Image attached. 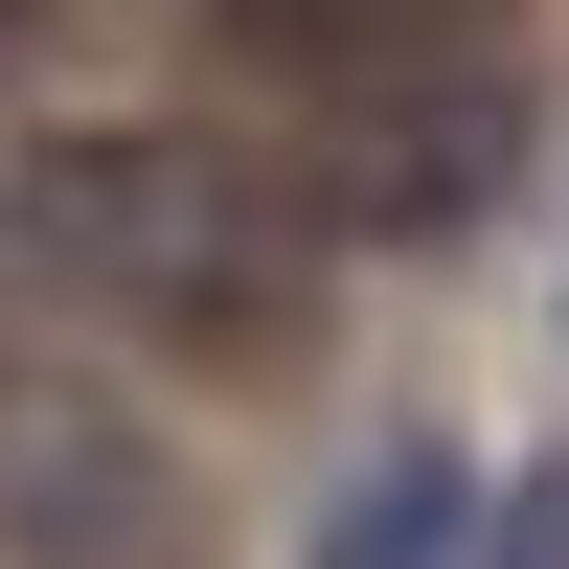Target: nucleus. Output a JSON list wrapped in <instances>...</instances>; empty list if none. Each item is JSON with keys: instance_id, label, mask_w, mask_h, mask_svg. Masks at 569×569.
I'll list each match as a JSON object with an SVG mask.
<instances>
[{"instance_id": "obj_1", "label": "nucleus", "mask_w": 569, "mask_h": 569, "mask_svg": "<svg viewBox=\"0 0 569 569\" xmlns=\"http://www.w3.org/2000/svg\"><path fill=\"white\" fill-rule=\"evenodd\" d=\"M0 228L46 251V297L160 319V342H251L273 319V206L206 160V137H46Z\"/></svg>"}, {"instance_id": "obj_2", "label": "nucleus", "mask_w": 569, "mask_h": 569, "mask_svg": "<svg viewBox=\"0 0 569 569\" xmlns=\"http://www.w3.org/2000/svg\"><path fill=\"white\" fill-rule=\"evenodd\" d=\"M0 501L46 569H160V456L91 433V410H0Z\"/></svg>"}, {"instance_id": "obj_3", "label": "nucleus", "mask_w": 569, "mask_h": 569, "mask_svg": "<svg viewBox=\"0 0 569 569\" xmlns=\"http://www.w3.org/2000/svg\"><path fill=\"white\" fill-rule=\"evenodd\" d=\"M251 69H297V91H433V46H456V0H206Z\"/></svg>"}, {"instance_id": "obj_4", "label": "nucleus", "mask_w": 569, "mask_h": 569, "mask_svg": "<svg viewBox=\"0 0 569 569\" xmlns=\"http://www.w3.org/2000/svg\"><path fill=\"white\" fill-rule=\"evenodd\" d=\"M456 547H479V479H456V456H388V479L319 525V569H456Z\"/></svg>"}, {"instance_id": "obj_5", "label": "nucleus", "mask_w": 569, "mask_h": 569, "mask_svg": "<svg viewBox=\"0 0 569 569\" xmlns=\"http://www.w3.org/2000/svg\"><path fill=\"white\" fill-rule=\"evenodd\" d=\"M501 569H569V479H525V525H501Z\"/></svg>"}]
</instances>
